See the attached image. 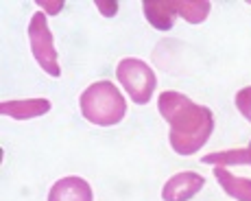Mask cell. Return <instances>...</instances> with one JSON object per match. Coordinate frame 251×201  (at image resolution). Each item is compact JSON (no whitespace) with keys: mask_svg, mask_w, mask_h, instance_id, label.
I'll list each match as a JSON object with an SVG mask.
<instances>
[{"mask_svg":"<svg viewBox=\"0 0 251 201\" xmlns=\"http://www.w3.org/2000/svg\"><path fill=\"white\" fill-rule=\"evenodd\" d=\"M157 109L171 125L168 140L175 153L195 155L210 140L214 129V114L203 105H197L183 94L168 90L157 99Z\"/></svg>","mask_w":251,"mask_h":201,"instance_id":"obj_1","label":"cell"},{"mask_svg":"<svg viewBox=\"0 0 251 201\" xmlns=\"http://www.w3.org/2000/svg\"><path fill=\"white\" fill-rule=\"evenodd\" d=\"M79 107L83 118L92 125L112 127L118 125L127 114L125 97L112 81H96L79 97Z\"/></svg>","mask_w":251,"mask_h":201,"instance_id":"obj_2","label":"cell"},{"mask_svg":"<svg viewBox=\"0 0 251 201\" xmlns=\"http://www.w3.org/2000/svg\"><path fill=\"white\" fill-rule=\"evenodd\" d=\"M116 76H118L120 85L131 97L133 103L144 105L151 100L153 90L157 85V79H155L153 68L149 64H144L142 59H136V57L123 59L116 66Z\"/></svg>","mask_w":251,"mask_h":201,"instance_id":"obj_3","label":"cell"},{"mask_svg":"<svg viewBox=\"0 0 251 201\" xmlns=\"http://www.w3.org/2000/svg\"><path fill=\"white\" fill-rule=\"evenodd\" d=\"M28 44H31V52L35 57V61L40 64V68L50 76H59L61 68L57 61V50L52 44V33L48 28L46 16L42 11L33 13L31 22H28Z\"/></svg>","mask_w":251,"mask_h":201,"instance_id":"obj_4","label":"cell"},{"mask_svg":"<svg viewBox=\"0 0 251 201\" xmlns=\"http://www.w3.org/2000/svg\"><path fill=\"white\" fill-rule=\"evenodd\" d=\"M203 184H205L203 175L192 173V171H183V173L173 175L164 184L162 199L164 201H188L203 188Z\"/></svg>","mask_w":251,"mask_h":201,"instance_id":"obj_5","label":"cell"},{"mask_svg":"<svg viewBox=\"0 0 251 201\" xmlns=\"http://www.w3.org/2000/svg\"><path fill=\"white\" fill-rule=\"evenodd\" d=\"M48 201H92V188L83 177H61L52 184Z\"/></svg>","mask_w":251,"mask_h":201,"instance_id":"obj_6","label":"cell"},{"mask_svg":"<svg viewBox=\"0 0 251 201\" xmlns=\"http://www.w3.org/2000/svg\"><path fill=\"white\" fill-rule=\"evenodd\" d=\"M142 9L149 25L157 31H168L175 25V18L179 16L177 0H144Z\"/></svg>","mask_w":251,"mask_h":201,"instance_id":"obj_7","label":"cell"},{"mask_svg":"<svg viewBox=\"0 0 251 201\" xmlns=\"http://www.w3.org/2000/svg\"><path fill=\"white\" fill-rule=\"evenodd\" d=\"M2 116H11L16 121H28V118L44 116L50 112V100L48 99H26V100H4L0 105Z\"/></svg>","mask_w":251,"mask_h":201,"instance_id":"obj_8","label":"cell"},{"mask_svg":"<svg viewBox=\"0 0 251 201\" xmlns=\"http://www.w3.org/2000/svg\"><path fill=\"white\" fill-rule=\"evenodd\" d=\"M214 177H216V181H219V186L229 197H234L238 201H251V179L231 175L223 166H214Z\"/></svg>","mask_w":251,"mask_h":201,"instance_id":"obj_9","label":"cell"},{"mask_svg":"<svg viewBox=\"0 0 251 201\" xmlns=\"http://www.w3.org/2000/svg\"><path fill=\"white\" fill-rule=\"evenodd\" d=\"M203 164H214V166H234V164H249V151L247 149H234V151H216L203 155Z\"/></svg>","mask_w":251,"mask_h":201,"instance_id":"obj_10","label":"cell"},{"mask_svg":"<svg viewBox=\"0 0 251 201\" xmlns=\"http://www.w3.org/2000/svg\"><path fill=\"white\" fill-rule=\"evenodd\" d=\"M179 16L190 25H201L210 13V2L207 0H177Z\"/></svg>","mask_w":251,"mask_h":201,"instance_id":"obj_11","label":"cell"},{"mask_svg":"<svg viewBox=\"0 0 251 201\" xmlns=\"http://www.w3.org/2000/svg\"><path fill=\"white\" fill-rule=\"evenodd\" d=\"M234 100H236V107H238V112L251 123V85L243 88L240 92H236V99Z\"/></svg>","mask_w":251,"mask_h":201,"instance_id":"obj_12","label":"cell"},{"mask_svg":"<svg viewBox=\"0 0 251 201\" xmlns=\"http://www.w3.org/2000/svg\"><path fill=\"white\" fill-rule=\"evenodd\" d=\"M96 7H99V11L107 18H112L114 13L118 11V2H114V0H96Z\"/></svg>","mask_w":251,"mask_h":201,"instance_id":"obj_13","label":"cell"},{"mask_svg":"<svg viewBox=\"0 0 251 201\" xmlns=\"http://www.w3.org/2000/svg\"><path fill=\"white\" fill-rule=\"evenodd\" d=\"M37 4H40L42 9H46L50 16H55V13L61 11V7H64V2L61 0H55V2H46V0H37Z\"/></svg>","mask_w":251,"mask_h":201,"instance_id":"obj_14","label":"cell"},{"mask_svg":"<svg viewBox=\"0 0 251 201\" xmlns=\"http://www.w3.org/2000/svg\"><path fill=\"white\" fill-rule=\"evenodd\" d=\"M247 151H249V166H251V142H249V147H247Z\"/></svg>","mask_w":251,"mask_h":201,"instance_id":"obj_15","label":"cell"},{"mask_svg":"<svg viewBox=\"0 0 251 201\" xmlns=\"http://www.w3.org/2000/svg\"><path fill=\"white\" fill-rule=\"evenodd\" d=\"M249 4H251V2H249Z\"/></svg>","mask_w":251,"mask_h":201,"instance_id":"obj_16","label":"cell"}]
</instances>
